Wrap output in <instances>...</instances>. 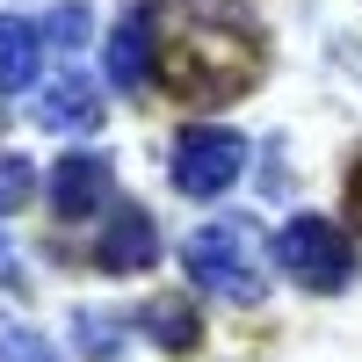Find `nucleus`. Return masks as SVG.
I'll use <instances>...</instances> for the list:
<instances>
[{
    "label": "nucleus",
    "mask_w": 362,
    "mask_h": 362,
    "mask_svg": "<svg viewBox=\"0 0 362 362\" xmlns=\"http://www.w3.org/2000/svg\"><path fill=\"white\" fill-rule=\"evenodd\" d=\"M153 261H160V225H153V210L116 203L102 247H95V268H102V276H145Z\"/></svg>",
    "instance_id": "nucleus-5"
},
{
    "label": "nucleus",
    "mask_w": 362,
    "mask_h": 362,
    "mask_svg": "<svg viewBox=\"0 0 362 362\" xmlns=\"http://www.w3.org/2000/svg\"><path fill=\"white\" fill-rule=\"evenodd\" d=\"M181 261H189V283L225 297V305H254V297L268 290V254H261V232L247 218H210L189 232V247H181Z\"/></svg>",
    "instance_id": "nucleus-2"
},
{
    "label": "nucleus",
    "mask_w": 362,
    "mask_h": 362,
    "mask_svg": "<svg viewBox=\"0 0 362 362\" xmlns=\"http://www.w3.org/2000/svg\"><path fill=\"white\" fill-rule=\"evenodd\" d=\"M153 87L181 109H225L268 73V29L247 0H145Z\"/></svg>",
    "instance_id": "nucleus-1"
},
{
    "label": "nucleus",
    "mask_w": 362,
    "mask_h": 362,
    "mask_svg": "<svg viewBox=\"0 0 362 362\" xmlns=\"http://www.w3.org/2000/svg\"><path fill=\"white\" fill-rule=\"evenodd\" d=\"M145 66H153V22H145V0L109 29V87L116 95H145Z\"/></svg>",
    "instance_id": "nucleus-8"
},
{
    "label": "nucleus",
    "mask_w": 362,
    "mask_h": 362,
    "mask_svg": "<svg viewBox=\"0 0 362 362\" xmlns=\"http://www.w3.org/2000/svg\"><path fill=\"white\" fill-rule=\"evenodd\" d=\"M37 58H44V29L22 15H0V95L37 87Z\"/></svg>",
    "instance_id": "nucleus-9"
},
{
    "label": "nucleus",
    "mask_w": 362,
    "mask_h": 362,
    "mask_svg": "<svg viewBox=\"0 0 362 362\" xmlns=\"http://www.w3.org/2000/svg\"><path fill=\"white\" fill-rule=\"evenodd\" d=\"M73 341L87 348V362H116V319H102V312H80V319H73Z\"/></svg>",
    "instance_id": "nucleus-14"
},
{
    "label": "nucleus",
    "mask_w": 362,
    "mask_h": 362,
    "mask_svg": "<svg viewBox=\"0 0 362 362\" xmlns=\"http://www.w3.org/2000/svg\"><path fill=\"white\" fill-rule=\"evenodd\" d=\"M138 326L153 334L167 355H196L203 341V319H196V297H153V305L138 312Z\"/></svg>",
    "instance_id": "nucleus-10"
},
{
    "label": "nucleus",
    "mask_w": 362,
    "mask_h": 362,
    "mask_svg": "<svg viewBox=\"0 0 362 362\" xmlns=\"http://www.w3.org/2000/svg\"><path fill=\"white\" fill-rule=\"evenodd\" d=\"M0 290H22V261H15V247H8V232H0Z\"/></svg>",
    "instance_id": "nucleus-16"
},
{
    "label": "nucleus",
    "mask_w": 362,
    "mask_h": 362,
    "mask_svg": "<svg viewBox=\"0 0 362 362\" xmlns=\"http://www.w3.org/2000/svg\"><path fill=\"white\" fill-rule=\"evenodd\" d=\"M22 203H37V167L15 160V153H0V218L22 210Z\"/></svg>",
    "instance_id": "nucleus-11"
},
{
    "label": "nucleus",
    "mask_w": 362,
    "mask_h": 362,
    "mask_svg": "<svg viewBox=\"0 0 362 362\" xmlns=\"http://www.w3.org/2000/svg\"><path fill=\"white\" fill-rule=\"evenodd\" d=\"M348 232L362 239V153L348 160Z\"/></svg>",
    "instance_id": "nucleus-15"
},
{
    "label": "nucleus",
    "mask_w": 362,
    "mask_h": 362,
    "mask_svg": "<svg viewBox=\"0 0 362 362\" xmlns=\"http://www.w3.org/2000/svg\"><path fill=\"white\" fill-rule=\"evenodd\" d=\"M87 37H95V15H87V8H58V15L44 22V44H51V51H80Z\"/></svg>",
    "instance_id": "nucleus-13"
},
{
    "label": "nucleus",
    "mask_w": 362,
    "mask_h": 362,
    "mask_svg": "<svg viewBox=\"0 0 362 362\" xmlns=\"http://www.w3.org/2000/svg\"><path fill=\"white\" fill-rule=\"evenodd\" d=\"M276 261H283V276H290L297 290H312V297H334V290L355 283V239H348L341 225L312 218V210L276 232Z\"/></svg>",
    "instance_id": "nucleus-3"
},
{
    "label": "nucleus",
    "mask_w": 362,
    "mask_h": 362,
    "mask_svg": "<svg viewBox=\"0 0 362 362\" xmlns=\"http://www.w3.org/2000/svg\"><path fill=\"white\" fill-rule=\"evenodd\" d=\"M102 196H109V160L102 153H66L51 167V210L58 218H87Z\"/></svg>",
    "instance_id": "nucleus-7"
},
{
    "label": "nucleus",
    "mask_w": 362,
    "mask_h": 362,
    "mask_svg": "<svg viewBox=\"0 0 362 362\" xmlns=\"http://www.w3.org/2000/svg\"><path fill=\"white\" fill-rule=\"evenodd\" d=\"M239 167H247V138L225 131V124H196V131H181V145H174V189L196 196V203L225 196L239 181Z\"/></svg>",
    "instance_id": "nucleus-4"
},
{
    "label": "nucleus",
    "mask_w": 362,
    "mask_h": 362,
    "mask_svg": "<svg viewBox=\"0 0 362 362\" xmlns=\"http://www.w3.org/2000/svg\"><path fill=\"white\" fill-rule=\"evenodd\" d=\"M0 362H58V355L44 348V334H29L22 319L0 312Z\"/></svg>",
    "instance_id": "nucleus-12"
},
{
    "label": "nucleus",
    "mask_w": 362,
    "mask_h": 362,
    "mask_svg": "<svg viewBox=\"0 0 362 362\" xmlns=\"http://www.w3.org/2000/svg\"><path fill=\"white\" fill-rule=\"evenodd\" d=\"M37 131H95L102 124V87L87 73H58L37 87V116H29Z\"/></svg>",
    "instance_id": "nucleus-6"
}]
</instances>
